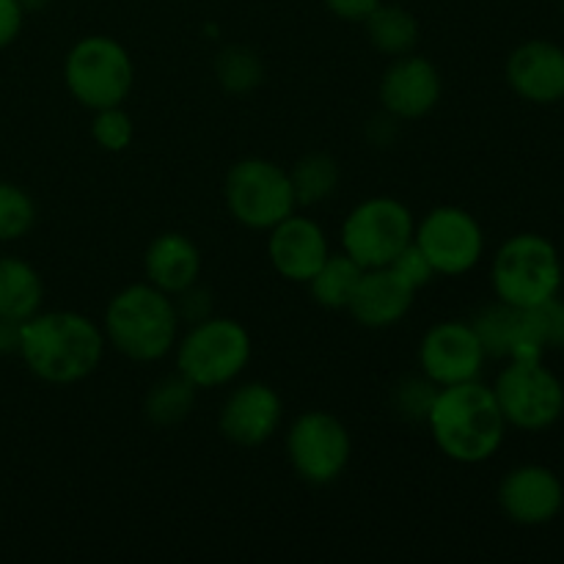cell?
I'll return each instance as SVG.
<instances>
[{
  "instance_id": "1",
  "label": "cell",
  "mask_w": 564,
  "mask_h": 564,
  "mask_svg": "<svg viewBox=\"0 0 564 564\" xmlns=\"http://www.w3.org/2000/svg\"><path fill=\"white\" fill-rule=\"evenodd\" d=\"M102 325L88 314L36 312L20 325L17 356L33 378L50 386H75L91 378L105 358Z\"/></svg>"
},
{
  "instance_id": "2",
  "label": "cell",
  "mask_w": 564,
  "mask_h": 564,
  "mask_svg": "<svg viewBox=\"0 0 564 564\" xmlns=\"http://www.w3.org/2000/svg\"><path fill=\"white\" fill-rule=\"evenodd\" d=\"M424 424L441 455L460 466L490 460L507 435V422L494 389L479 380L441 386Z\"/></svg>"
},
{
  "instance_id": "3",
  "label": "cell",
  "mask_w": 564,
  "mask_h": 564,
  "mask_svg": "<svg viewBox=\"0 0 564 564\" xmlns=\"http://www.w3.org/2000/svg\"><path fill=\"white\" fill-rule=\"evenodd\" d=\"M99 325L108 347L135 364H158L169 358L182 328L174 297L149 281L116 292Z\"/></svg>"
},
{
  "instance_id": "4",
  "label": "cell",
  "mask_w": 564,
  "mask_h": 564,
  "mask_svg": "<svg viewBox=\"0 0 564 564\" xmlns=\"http://www.w3.org/2000/svg\"><path fill=\"white\" fill-rule=\"evenodd\" d=\"M251 356L253 345L246 325L235 317H220V314L187 325L174 347L176 372L191 380L198 391L224 389L235 383L248 369Z\"/></svg>"
},
{
  "instance_id": "5",
  "label": "cell",
  "mask_w": 564,
  "mask_h": 564,
  "mask_svg": "<svg viewBox=\"0 0 564 564\" xmlns=\"http://www.w3.org/2000/svg\"><path fill=\"white\" fill-rule=\"evenodd\" d=\"M64 86L77 105L102 110L124 105L135 86V64L119 39L83 36L64 58Z\"/></svg>"
},
{
  "instance_id": "6",
  "label": "cell",
  "mask_w": 564,
  "mask_h": 564,
  "mask_svg": "<svg viewBox=\"0 0 564 564\" xmlns=\"http://www.w3.org/2000/svg\"><path fill=\"white\" fill-rule=\"evenodd\" d=\"M490 281L496 297L507 306H540L556 297L562 286L560 253L543 235H516L496 251Z\"/></svg>"
},
{
  "instance_id": "7",
  "label": "cell",
  "mask_w": 564,
  "mask_h": 564,
  "mask_svg": "<svg viewBox=\"0 0 564 564\" xmlns=\"http://www.w3.org/2000/svg\"><path fill=\"white\" fill-rule=\"evenodd\" d=\"M224 202L231 218L251 231H270L297 213L290 171L268 158H242L226 171Z\"/></svg>"
},
{
  "instance_id": "8",
  "label": "cell",
  "mask_w": 564,
  "mask_h": 564,
  "mask_svg": "<svg viewBox=\"0 0 564 564\" xmlns=\"http://www.w3.org/2000/svg\"><path fill=\"white\" fill-rule=\"evenodd\" d=\"M416 218L400 198L372 196L358 202L341 224V251L364 270L386 268L413 242Z\"/></svg>"
},
{
  "instance_id": "9",
  "label": "cell",
  "mask_w": 564,
  "mask_h": 564,
  "mask_svg": "<svg viewBox=\"0 0 564 564\" xmlns=\"http://www.w3.org/2000/svg\"><path fill=\"white\" fill-rule=\"evenodd\" d=\"M286 460L297 479L314 488L334 485L352 457V435L330 411H303L286 427Z\"/></svg>"
},
{
  "instance_id": "10",
  "label": "cell",
  "mask_w": 564,
  "mask_h": 564,
  "mask_svg": "<svg viewBox=\"0 0 564 564\" xmlns=\"http://www.w3.org/2000/svg\"><path fill=\"white\" fill-rule=\"evenodd\" d=\"M501 416L507 424L529 433H540L556 424L564 411V389L551 369L540 358H516L499 372L490 386Z\"/></svg>"
},
{
  "instance_id": "11",
  "label": "cell",
  "mask_w": 564,
  "mask_h": 564,
  "mask_svg": "<svg viewBox=\"0 0 564 564\" xmlns=\"http://www.w3.org/2000/svg\"><path fill=\"white\" fill-rule=\"evenodd\" d=\"M413 242L433 264L435 275H466L485 253V231L468 209L441 204L416 220Z\"/></svg>"
},
{
  "instance_id": "12",
  "label": "cell",
  "mask_w": 564,
  "mask_h": 564,
  "mask_svg": "<svg viewBox=\"0 0 564 564\" xmlns=\"http://www.w3.org/2000/svg\"><path fill=\"white\" fill-rule=\"evenodd\" d=\"M488 352L471 323L444 319L435 323L419 341V369L435 386H455L479 380Z\"/></svg>"
},
{
  "instance_id": "13",
  "label": "cell",
  "mask_w": 564,
  "mask_h": 564,
  "mask_svg": "<svg viewBox=\"0 0 564 564\" xmlns=\"http://www.w3.org/2000/svg\"><path fill=\"white\" fill-rule=\"evenodd\" d=\"M444 94V77L438 66L416 50L400 58H391L380 77V108L397 121H416L433 113Z\"/></svg>"
},
{
  "instance_id": "14",
  "label": "cell",
  "mask_w": 564,
  "mask_h": 564,
  "mask_svg": "<svg viewBox=\"0 0 564 564\" xmlns=\"http://www.w3.org/2000/svg\"><path fill=\"white\" fill-rule=\"evenodd\" d=\"M284 422V400L279 391L262 380L240 383L229 391L218 413V430L229 444L253 446L268 444L275 438Z\"/></svg>"
},
{
  "instance_id": "15",
  "label": "cell",
  "mask_w": 564,
  "mask_h": 564,
  "mask_svg": "<svg viewBox=\"0 0 564 564\" xmlns=\"http://www.w3.org/2000/svg\"><path fill=\"white\" fill-rule=\"evenodd\" d=\"M330 257V240L308 215L292 213L268 231V259L275 273L292 284H308Z\"/></svg>"
},
{
  "instance_id": "16",
  "label": "cell",
  "mask_w": 564,
  "mask_h": 564,
  "mask_svg": "<svg viewBox=\"0 0 564 564\" xmlns=\"http://www.w3.org/2000/svg\"><path fill=\"white\" fill-rule=\"evenodd\" d=\"M413 301L416 290L391 264H386L364 270L345 312H350L361 328L383 330L400 325L413 308Z\"/></svg>"
},
{
  "instance_id": "17",
  "label": "cell",
  "mask_w": 564,
  "mask_h": 564,
  "mask_svg": "<svg viewBox=\"0 0 564 564\" xmlns=\"http://www.w3.org/2000/svg\"><path fill=\"white\" fill-rule=\"evenodd\" d=\"M499 505L510 521L521 527H543L562 510L564 488L551 468L518 466L501 479Z\"/></svg>"
},
{
  "instance_id": "18",
  "label": "cell",
  "mask_w": 564,
  "mask_h": 564,
  "mask_svg": "<svg viewBox=\"0 0 564 564\" xmlns=\"http://www.w3.org/2000/svg\"><path fill=\"white\" fill-rule=\"evenodd\" d=\"M507 83L527 102H560L564 99V50L543 39L523 42L507 58Z\"/></svg>"
},
{
  "instance_id": "19",
  "label": "cell",
  "mask_w": 564,
  "mask_h": 564,
  "mask_svg": "<svg viewBox=\"0 0 564 564\" xmlns=\"http://www.w3.org/2000/svg\"><path fill=\"white\" fill-rule=\"evenodd\" d=\"M143 275L165 295H180L202 279V251L182 231H163L143 253Z\"/></svg>"
},
{
  "instance_id": "20",
  "label": "cell",
  "mask_w": 564,
  "mask_h": 564,
  "mask_svg": "<svg viewBox=\"0 0 564 564\" xmlns=\"http://www.w3.org/2000/svg\"><path fill=\"white\" fill-rule=\"evenodd\" d=\"M44 306V281L33 264L0 257V319L25 323Z\"/></svg>"
},
{
  "instance_id": "21",
  "label": "cell",
  "mask_w": 564,
  "mask_h": 564,
  "mask_svg": "<svg viewBox=\"0 0 564 564\" xmlns=\"http://www.w3.org/2000/svg\"><path fill=\"white\" fill-rule=\"evenodd\" d=\"M367 36L378 53L389 58H400L416 50L419 44V22L405 6L380 3L372 14L364 20Z\"/></svg>"
},
{
  "instance_id": "22",
  "label": "cell",
  "mask_w": 564,
  "mask_h": 564,
  "mask_svg": "<svg viewBox=\"0 0 564 564\" xmlns=\"http://www.w3.org/2000/svg\"><path fill=\"white\" fill-rule=\"evenodd\" d=\"M198 389L180 372L165 375L143 397V416L154 424V427H174V424L185 422L191 411L196 408Z\"/></svg>"
},
{
  "instance_id": "23",
  "label": "cell",
  "mask_w": 564,
  "mask_h": 564,
  "mask_svg": "<svg viewBox=\"0 0 564 564\" xmlns=\"http://www.w3.org/2000/svg\"><path fill=\"white\" fill-rule=\"evenodd\" d=\"M364 268L356 259L347 257L345 251H330V257L325 259L323 268L312 275L308 281V292L317 301V306L330 308V312H339L347 308L352 292H356L358 281H361Z\"/></svg>"
},
{
  "instance_id": "24",
  "label": "cell",
  "mask_w": 564,
  "mask_h": 564,
  "mask_svg": "<svg viewBox=\"0 0 564 564\" xmlns=\"http://www.w3.org/2000/svg\"><path fill=\"white\" fill-rule=\"evenodd\" d=\"M292 191H295L297 207H314V204L328 202L336 193L341 180L339 163L325 152L303 154L290 171Z\"/></svg>"
},
{
  "instance_id": "25",
  "label": "cell",
  "mask_w": 564,
  "mask_h": 564,
  "mask_svg": "<svg viewBox=\"0 0 564 564\" xmlns=\"http://www.w3.org/2000/svg\"><path fill=\"white\" fill-rule=\"evenodd\" d=\"M264 66L257 50L246 44H229L215 58V80L226 94H251L253 88L262 86Z\"/></svg>"
},
{
  "instance_id": "26",
  "label": "cell",
  "mask_w": 564,
  "mask_h": 564,
  "mask_svg": "<svg viewBox=\"0 0 564 564\" xmlns=\"http://www.w3.org/2000/svg\"><path fill=\"white\" fill-rule=\"evenodd\" d=\"M488 358H512L518 347V308L494 303L471 319Z\"/></svg>"
},
{
  "instance_id": "27",
  "label": "cell",
  "mask_w": 564,
  "mask_h": 564,
  "mask_svg": "<svg viewBox=\"0 0 564 564\" xmlns=\"http://www.w3.org/2000/svg\"><path fill=\"white\" fill-rule=\"evenodd\" d=\"M36 224V202L25 187L0 182V242L22 240Z\"/></svg>"
},
{
  "instance_id": "28",
  "label": "cell",
  "mask_w": 564,
  "mask_h": 564,
  "mask_svg": "<svg viewBox=\"0 0 564 564\" xmlns=\"http://www.w3.org/2000/svg\"><path fill=\"white\" fill-rule=\"evenodd\" d=\"M91 138L102 152H110V154L124 152V149L132 143V138H135V124H132V116L127 113L124 105L94 110Z\"/></svg>"
},
{
  "instance_id": "29",
  "label": "cell",
  "mask_w": 564,
  "mask_h": 564,
  "mask_svg": "<svg viewBox=\"0 0 564 564\" xmlns=\"http://www.w3.org/2000/svg\"><path fill=\"white\" fill-rule=\"evenodd\" d=\"M435 394H438V386L433 380L424 378V375H408V378H402L394 386V394L391 397H394V408L402 419L424 424Z\"/></svg>"
},
{
  "instance_id": "30",
  "label": "cell",
  "mask_w": 564,
  "mask_h": 564,
  "mask_svg": "<svg viewBox=\"0 0 564 564\" xmlns=\"http://www.w3.org/2000/svg\"><path fill=\"white\" fill-rule=\"evenodd\" d=\"M213 301H215L213 292H209L207 286L198 284V281L193 286H187V290H182L180 295H174V306H176V314H180V323L196 325L202 323V319L213 317L215 314Z\"/></svg>"
},
{
  "instance_id": "31",
  "label": "cell",
  "mask_w": 564,
  "mask_h": 564,
  "mask_svg": "<svg viewBox=\"0 0 564 564\" xmlns=\"http://www.w3.org/2000/svg\"><path fill=\"white\" fill-rule=\"evenodd\" d=\"M391 268L397 270V273L402 275V279L408 281V284L413 286V290H422V286H427L430 281L435 279V270L433 264L427 262V257H424L422 251L416 248V242H411V246L405 248V251L400 253V257L391 262Z\"/></svg>"
},
{
  "instance_id": "32",
  "label": "cell",
  "mask_w": 564,
  "mask_h": 564,
  "mask_svg": "<svg viewBox=\"0 0 564 564\" xmlns=\"http://www.w3.org/2000/svg\"><path fill=\"white\" fill-rule=\"evenodd\" d=\"M22 22H25L22 0H0V50L9 47L20 36Z\"/></svg>"
},
{
  "instance_id": "33",
  "label": "cell",
  "mask_w": 564,
  "mask_h": 564,
  "mask_svg": "<svg viewBox=\"0 0 564 564\" xmlns=\"http://www.w3.org/2000/svg\"><path fill=\"white\" fill-rule=\"evenodd\" d=\"M330 14L347 22H364L383 0H323Z\"/></svg>"
},
{
  "instance_id": "34",
  "label": "cell",
  "mask_w": 564,
  "mask_h": 564,
  "mask_svg": "<svg viewBox=\"0 0 564 564\" xmlns=\"http://www.w3.org/2000/svg\"><path fill=\"white\" fill-rule=\"evenodd\" d=\"M397 132H400V121H397L394 116L386 113V110L378 116V119L372 121V124L367 127V138H369V141H372L378 149L391 147V143L397 141Z\"/></svg>"
},
{
  "instance_id": "35",
  "label": "cell",
  "mask_w": 564,
  "mask_h": 564,
  "mask_svg": "<svg viewBox=\"0 0 564 564\" xmlns=\"http://www.w3.org/2000/svg\"><path fill=\"white\" fill-rule=\"evenodd\" d=\"M44 3H47V0H22V9H42Z\"/></svg>"
}]
</instances>
